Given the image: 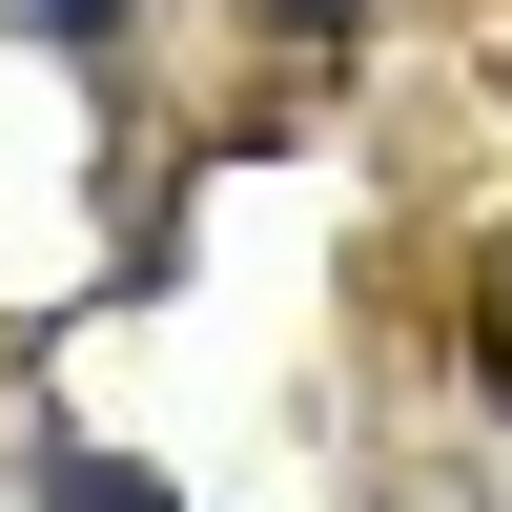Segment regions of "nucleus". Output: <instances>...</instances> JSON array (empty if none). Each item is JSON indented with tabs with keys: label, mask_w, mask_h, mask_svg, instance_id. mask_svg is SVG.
Here are the masks:
<instances>
[{
	"label": "nucleus",
	"mask_w": 512,
	"mask_h": 512,
	"mask_svg": "<svg viewBox=\"0 0 512 512\" xmlns=\"http://www.w3.org/2000/svg\"><path fill=\"white\" fill-rule=\"evenodd\" d=\"M267 21H308V41H328V21H369V0H267Z\"/></svg>",
	"instance_id": "3"
},
{
	"label": "nucleus",
	"mask_w": 512,
	"mask_h": 512,
	"mask_svg": "<svg viewBox=\"0 0 512 512\" xmlns=\"http://www.w3.org/2000/svg\"><path fill=\"white\" fill-rule=\"evenodd\" d=\"M472 369H492V390H512V267L472 287Z\"/></svg>",
	"instance_id": "2"
},
{
	"label": "nucleus",
	"mask_w": 512,
	"mask_h": 512,
	"mask_svg": "<svg viewBox=\"0 0 512 512\" xmlns=\"http://www.w3.org/2000/svg\"><path fill=\"white\" fill-rule=\"evenodd\" d=\"M41 512H185V492H144L123 451H82V431H41Z\"/></svg>",
	"instance_id": "1"
},
{
	"label": "nucleus",
	"mask_w": 512,
	"mask_h": 512,
	"mask_svg": "<svg viewBox=\"0 0 512 512\" xmlns=\"http://www.w3.org/2000/svg\"><path fill=\"white\" fill-rule=\"evenodd\" d=\"M41 21H62V41H103V0H41Z\"/></svg>",
	"instance_id": "4"
}]
</instances>
